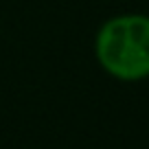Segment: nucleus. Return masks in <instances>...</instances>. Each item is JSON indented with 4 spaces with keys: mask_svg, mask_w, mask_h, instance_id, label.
<instances>
[{
    "mask_svg": "<svg viewBox=\"0 0 149 149\" xmlns=\"http://www.w3.org/2000/svg\"><path fill=\"white\" fill-rule=\"evenodd\" d=\"M97 55L110 74L136 81L149 74V18L123 15L99 31Z\"/></svg>",
    "mask_w": 149,
    "mask_h": 149,
    "instance_id": "1",
    "label": "nucleus"
}]
</instances>
